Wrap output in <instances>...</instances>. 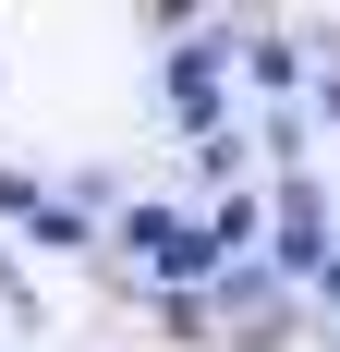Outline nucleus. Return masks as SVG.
Returning a JSON list of instances; mask_svg holds the SVG:
<instances>
[{
  "label": "nucleus",
  "instance_id": "nucleus-2",
  "mask_svg": "<svg viewBox=\"0 0 340 352\" xmlns=\"http://www.w3.org/2000/svg\"><path fill=\"white\" fill-rule=\"evenodd\" d=\"M316 280H328V292H340V255H328V267H316Z\"/></svg>",
  "mask_w": 340,
  "mask_h": 352
},
{
  "label": "nucleus",
  "instance_id": "nucleus-1",
  "mask_svg": "<svg viewBox=\"0 0 340 352\" xmlns=\"http://www.w3.org/2000/svg\"><path fill=\"white\" fill-rule=\"evenodd\" d=\"M268 267H279V280H316V267H328V195H316V182H292V195H279Z\"/></svg>",
  "mask_w": 340,
  "mask_h": 352
}]
</instances>
